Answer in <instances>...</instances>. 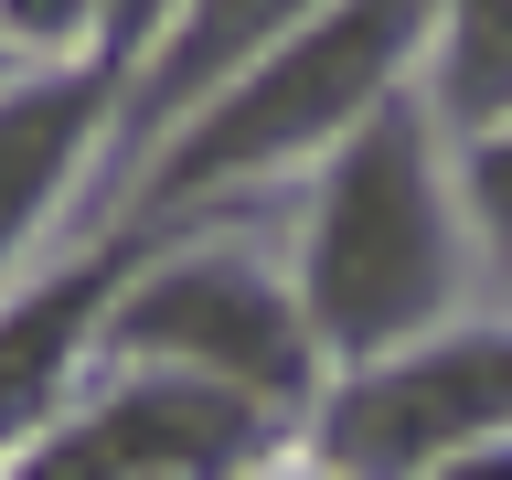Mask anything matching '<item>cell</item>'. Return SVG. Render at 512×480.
<instances>
[{"instance_id":"5b68a950","label":"cell","mask_w":512,"mask_h":480,"mask_svg":"<svg viewBox=\"0 0 512 480\" xmlns=\"http://www.w3.org/2000/svg\"><path fill=\"white\" fill-rule=\"evenodd\" d=\"M331 0H182V22L150 43V64H139V118H171L182 96H214L235 86V64L256 54V43H288L299 22H320Z\"/></svg>"},{"instance_id":"30bf717a","label":"cell","mask_w":512,"mask_h":480,"mask_svg":"<svg viewBox=\"0 0 512 480\" xmlns=\"http://www.w3.org/2000/svg\"><path fill=\"white\" fill-rule=\"evenodd\" d=\"M470 192H480V214L512 235V128H491L480 139V160H470Z\"/></svg>"},{"instance_id":"ba28073f","label":"cell","mask_w":512,"mask_h":480,"mask_svg":"<svg viewBox=\"0 0 512 480\" xmlns=\"http://www.w3.org/2000/svg\"><path fill=\"white\" fill-rule=\"evenodd\" d=\"M438 96H448L459 128H502L512 118V0H448Z\"/></svg>"},{"instance_id":"6da1fadb","label":"cell","mask_w":512,"mask_h":480,"mask_svg":"<svg viewBox=\"0 0 512 480\" xmlns=\"http://www.w3.org/2000/svg\"><path fill=\"white\" fill-rule=\"evenodd\" d=\"M459 288V203L438 192V150L406 96H384L363 128H342V160L310 203V331L331 352H395L448 310Z\"/></svg>"},{"instance_id":"7c38bea8","label":"cell","mask_w":512,"mask_h":480,"mask_svg":"<svg viewBox=\"0 0 512 480\" xmlns=\"http://www.w3.org/2000/svg\"><path fill=\"white\" fill-rule=\"evenodd\" d=\"M438 480H512V448H459V459H438Z\"/></svg>"},{"instance_id":"277c9868","label":"cell","mask_w":512,"mask_h":480,"mask_svg":"<svg viewBox=\"0 0 512 480\" xmlns=\"http://www.w3.org/2000/svg\"><path fill=\"white\" fill-rule=\"evenodd\" d=\"M491 427H512V342H438L342 384L320 416V448L342 480H416L480 448Z\"/></svg>"},{"instance_id":"52a82bcc","label":"cell","mask_w":512,"mask_h":480,"mask_svg":"<svg viewBox=\"0 0 512 480\" xmlns=\"http://www.w3.org/2000/svg\"><path fill=\"white\" fill-rule=\"evenodd\" d=\"M107 288H118V256H96V267H64L54 288H32L0 310V438H22L32 416L54 406L64 363L86 342L96 320H107Z\"/></svg>"},{"instance_id":"7a4b0ae2","label":"cell","mask_w":512,"mask_h":480,"mask_svg":"<svg viewBox=\"0 0 512 480\" xmlns=\"http://www.w3.org/2000/svg\"><path fill=\"white\" fill-rule=\"evenodd\" d=\"M427 11H438V0H331L320 22H299L256 75L214 86V107L160 150L150 203L246 182V171H267V160H299V150H320V139L363 128L384 107V86H395V64L416 54Z\"/></svg>"},{"instance_id":"3957f363","label":"cell","mask_w":512,"mask_h":480,"mask_svg":"<svg viewBox=\"0 0 512 480\" xmlns=\"http://www.w3.org/2000/svg\"><path fill=\"white\" fill-rule=\"evenodd\" d=\"M118 352L171 363V374H214L256 406H288L320 363V331H310V299H288L267 267L214 246V256H171L150 288L118 299Z\"/></svg>"},{"instance_id":"8fae6325","label":"cell","mask_w":512,"mask_h":480,"mask_svg":"<svg viewBox=\"0 0 512 480\" xmlns=\"http://www.w3.org/2000/svg\"><path fill=\"white\" fill-rule=\"evenodd\" d=\"M160 11H171V0H107V32H118V54L160 43Z\"/></svg>"},{"instance_id":"9c48e42d","label":"cell","mask_w":512,"mask_h":480,"mask_svg":"<svg viewBox=\"0 0 512 480\" xmlns=\"http://www.w3.org/2000/svg\"><path fill=\"white\" fill-rule=\"evenodd\" d=\"M96 22V0H0V32L11 43H75Z\"/></svg>"},{"instance_id":"8992f818","label":"cell","mask_w":512,"mask_h":480,"mask_svg":"<svg viewBox=\"0 0 512 480\" xmlns=\"http://www.w3.org/2000/svg\"><path fill=\"white\" fill-rule=\"evenodd\" d=\"M96 107H107V86H86V75H43V86L0 96V256L22 246L32 224H43V203L64 192Z\"/></svg>"}]
</instances>
